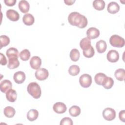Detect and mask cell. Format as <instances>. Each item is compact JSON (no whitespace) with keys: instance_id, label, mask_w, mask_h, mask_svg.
<instances>
[{"instance_id":"obj_21","label":"cell","mask_w":125,"mask_h":125,"mask_svg":"<svg viewBox=\"0 0 125 125\" xmlns=\"http://www.w3.org/2000/svg\"><path fill=\"white\" fill-rule=\"evenodd\" d=\"M80 46L83 51L88 50L91 46L90 40L87 37L83 38L80 41Z\"/></svg>"},{"instance_id":"obj_16","label":"cell","mask_w":125,"mask_h":125,"mask_svg":"<svg viewBox=\"0 0 125 125\" xmlns=\"http://www.w3.org/2000/svg\"><path fill=\"white\" fill-rule=\"evenodd\" d=\"M20 10L23 13H26L28 12L30 8L29 2L25 0H20L18 4Z\"/></svg>"},{"instance_id":"obj_38","label":"cell","mask_w":125,"mask_h":125,"mask_svg":"<svg viewBox=\"0 0 125 125\" xmlns=\"http://www.w3.org/2000/svg\"><path fill=\"white\" fill-rule=\"evenodd\" d=\"M64 2L66 4L68 5H72L75 2V0H64Z\"/></svg>"},{"instance_id":"obj_18","label":"cell","mask_w":125,"mask_h":125,"mask_svg":"<svg viewBox=\"0 0 125 125\" xmlns=\"http://www.w3.org/2000/svg\"><path fill=\"white\" fill-rule=\"evenodd\" d=\"M18 58L17 57H12L8 58L7 67L11 69H15L18 67L20 65V62Z\"/></svg>"},{"instance_id":"obj_34","label":"cell","mask_w":125,"mask_h":125,"mask_svg":"<svg viewBox=\"0 0 125 125\" xmlns=\"http://www.w3.org/2000/svg\"><path fill=\"white\" fill-rule=\"evenodd\" d=\"M60 125H72L73 121L69 117H65L62 119L60 123Z\"/></svg>"},{"instance_id":"obj_33","label":"cell","mask_w":125,"mask_h":125,"mask_svg":"<svg viewBox=\"0 0 125 125\" xmlns=\"http://www.w3.org/2000/svg\"><path fill=\"white\" fill-rule=\"evenodd\" d=\"M83 55L86 58H90L92 57L95 54V51L92 46H91L89 49L87 50H84L83 51Z\"/></svg>"},{"instance_id":"obj_1","label":"cell","mask_w":125,"mask_h":125,"mask_svg":"<svg viewBox=\"0 0 125 125\" xmlns=\"http://www.w3.org/2000/svg\"><path fill=\"white\" fill-rule=\"evenodd\" d=\"M69 23L79 28H84L87 25V18L77 12H73L68 17Z\"/></svg>"},{"instance_id":"obj_11","label":"cell","mask_w":125,"mask_h":125,"mask_svg":"<svg viewBox=\"0 0 125 125\" xmlns=\"http://www.w3.org/2000/svg\"><path fill=\"white\" fill-rule=\"evenodd\" d=\"M6 15L7 18L11 21H18L20 19V15L19 13L13 9H9L7 10Z\"/></svg>"},{"instance_id":"obj_9","label":"cell","mask_w":125,"mask_h":125,"mask_svg":"<svg viewBox=\"0 0 125 125\" xmlns=\"http://www.w3.org/2000/svg\"><path fill=\"white\" fill-rule=\"evenodd\" d=\"M30 65L31 68L38 70L40 68L42 64V60L38 56H33L30 60Z\"/></svg>"},{"instance_id":"obj_37","label":"cell","mask_w":125,"mask_h":125,"mask_svg":"<svg viewBox=\"0 0 125 125\" xmlns=\"http://www.w3.org/2000/svg\"><path fill=\"white\" fill-rule=\"evenodd\" d=\"M0 64L2 65H5L7 64V60L5 56L1 53H0Z\"/></svg>"},{"instance_id":"obj_31","label":"cell","mask_w":125,"mask_h":125,"mask_svg":"<svg viewBox=\"0 0 125 125\" xmlns=\"http://www.w3.org/2000/svg\"><path fill=\"white\" fill-rule=\"evenodd\" d=\"M114 84V81L112 78L107 77L106 80L103 84V87L106 89H110L113 85Z\"/></svg>"},{"instance_id":"obj_29","label":"cell","mask_w":125,"mask_h":125,"mask_svg":"<svg viewBox=\"0 0 125 125\" xmlns=\"http://www.w3.org/2000/svg\"><path fill=\"white\" fill-rule=\"evenodd\" d=\"M19 56L21 60L24 61H27L30 57V52L27 49H23L19 54Z\"/></svg>"},{"instance_id":"obj_35","label":"cell","mask_w":125,"mask_h":125,"mask_svg":"<svg viewBox=\"0 0 125 125\" xmlns=\"http://www.w3.org/2000/svg\"><path fill=\"white\" fill-rule=\"evenodd\" d=\"M16 0H4L5 4L8 6H13L16 3Z\"/></svg>"},{"instance_id":"obj_22","label":"cell","mask_w":125,"mask_h":125,"mask_svg":"<svg viewBox=\"0 0 125 125\" xmlns=\"http://www.w3.org/2000/svg\"><path fill=\"white\" fill-rule=\"evenodd\" d=\"M39 116L38 111L34 109H30L27 113V118L29 121H34L36 120Z\"/></svg>"},{"instance_id":"obj_20","label":"cell","mask_w":125,"mask_h":125,"mask_svg":"<svg viewBox=\"0 0 125 125\" xmlns=\"http://www.w3.org/2000/svg\"><path fill=\"white\" fill-rule=\"evenodd\" d=\"M96 49L98 53H104L107 48V44L106 42L104 40H100L97 42L96 44Z\"/></svg>"},{"instance_id":"obj_15","label":"cell","mask_w":125,"mask_h":125,"mask_svg":"<svg viewBox=\"0 0 125 125\" xmlns=\"http://www.w3.org/2000/svg\"><path fill=\"white\" fill-rule=\"evenodd\" d=\"M17 97V94L15 90L13 89H10L6 93V99L10 102H14Z\"/></svg>"},{"instance_id":"obj_25","label":"cell","mask_w":125,"mask_h":125,"mask_svg":"<svg viewBox=\"0 0 125 125\" xmlns=\"http://www.w3.org/2000/svg\"><path fill=\"white\" fill-rule=\"evenodd\" d=\"M3 113L4 115L9 118H11L14 117L16 111L15 109L10 106H6L4 108Z\"/></svg>"},{"instance_id":"obj_10","label":"cell","mask_w":125,"mask_h":125,"mask_svg":"<svg viewBox=\"0 0 125 125\" xmlns=\"http://www.w3.org/2000/svg\"><path fill=\"white\" fill-rule=\"evenodd\" d=\"M87 38L89 39H95L100 35V31L96 28L90 27L86 31Z\"/></svg>"},{"instance_id":"obj_19","label":"cell","mask_w":125,"mask_h":125,"mask_svg":"<svg viewBox=\"0 0 125 125\" xmlns=\"http://www.w3.org/2000/svg\"><path fill=\"white\" fill-rule=\"evenodd\" d=\"M107 76L103 73H98L96 74L94 77L95 83L98 85H103L106 80Z\"/></svg>"},{"instance_id":"obj_5","label":"cell","mask_w":125,"mask_h":125,"mask_svg":"<svg viewBox=\"0 0 125 125\" xmlns=\"http://www.w3.org/2000/svg\"><path fill=\"white\" fill-rule=\"evenodd\" d=\"M103 116L105 120L111 121L115 118L116 112L113 108L107 107L103 110Z\"/></svg>"},{"instance_id":"obj_8","label":"cell","mask_w":125,"mask_h":125,"mask_svg":"<svg viewBox=\"0 0 125 125\" xmlns=\"http://www.w3.org/2000/svg\"><path fill=\"white\" fill-rule=\"evenodd\" d=\"M67 107L66 105L62 102L56 103L53 106V110L58 114H62L66 110Z\"/></svg>"},{"instance_id":"obj_13","label":"cell","mask_w":125,"mask_h":125,"mask_svg":"<svg viewBox=\"0 0 125 125\" xmlns=\"http://www.w3.org/2000/svg\"><path fill=\"white\" fill-rule=\"evenodd\" d=\"M12 83L8 80H4L0 83V89L3 93H6L7 91L12 88Z\"/></svg>"},{"instance_id":"obj_14","label":"cell","mask_w":125,"mask_h":125,"mask_svg":"<svg viewBox=\"0 0 125 125\" xmlns=\"http://www.w3.org/2000/svg\"><path fill=\"white\" fill-rule=\"evenodd\" d=\"M107 10L111 14H116L119 11L120 6L116 2L111 1L108 4Z\"/></svg>"},{"instance_id":"obj_6","label":"cell","mask_w":125,"mask_h":125,"mask_svg":"<svg viewBox=\"0 0 125 125\" xmlns=\"http://www.w3.org/2000/svg\"><path fill=\"white\" fill-rule=\"evenodd\" d=\"M49 75L48 70L44 68H40L36 70L35 76L36 78L39 81H43L46 80Z\"/></svg>"},{"instance_id":"obj_23","label":"cell","mask_w":125,"mask_h":125,"mask_svg":"<svg viewBox=\"0 0 125 125\" xmlns=\"http://www.w3.org/2000/svg\"><path fill=\"white\" fill-rule=\"evenodd\" d=\"M114 75L117 80L120 81H124L125 78V70L123 68H119L117 69Z\"/></svg>"},{"instance_id":"obj_28","label":"cell","mask_w":125,"mask_h":125,"mask_svg":"<svg viewBox=\"0 0 125 125\" xmlns=\"http://www.w3.org/2000/svg\"><path fill=\"white\" fill-rule=\"evenodd\" d=\"M69 113L72 117H77L81 113V108L77 105H73L69 109Z\"/></svg>"},{"instance_id":"obj_27","label":"cell","mask_w":125,"mask_h":125,"mask_svg":"<svg viewBox=\"0 0 125 125\" xmlns=\"http://www.w3.org/2000/svg\"><path fill=\"white\" fill-rule=\"evenodd\" d=\"M70 58L73 62H77L79 60L80 54L79 50L76 48L72 49L70 52Z\"/></svg>"},{"instance_id":"obj_7","label":"cell","mask_w":125,"mask_h":125,"mask_svg":"<svg viewBox=\"0 0 125 125\" xmlns=\"http://www.w3.org/2000/svg\"><path fill=\"white\" fill-rule=\"evenodd\" d=\"M106 58L109 62H117L119 59V53L116 50H110L107 54Z\"/></svg>"},{"instance_id":"obj_17","label":"cell","mask_w":125,"mask_h":125,"mask_svg":"<svg viewBox=\"0 0 125 125\" xmlns=\"http://www.w3.org/2000/svg\"><path fill=\"white\" fill-rule=\"evenodd\" d=\"M22 21L26 25H31L34 23V17L30 13L25 14L22 17Z\"/></svg>"},{"instance_id":"obj_24","label":"cell","mask_w":125,"mask_h":125,"mask_svg":"<svg viewBox=\"0 0 125 125\" xmlns=\"http://www.w3.org/2000/svg\"><path fill=\"white\" fill-rule=\"evenodd\" d=\"M6 54L8 58L12 57L18 58L19 56V51L18 49L14 47H11L8 49L6 52Z\"/></svg>"},{"instance_id":"obj_26","label":"cell","mask_w":125,"mask_h":125,"mask_svg":"<svg viewBox=\"0 0 125 125\" xmlns=\"http://www.w3.org/2000/svg\"><path fill=\"white\" fill-rule=\"evenodd\" d=\"M93 6L97 10H103L105 7V2L103 0H95L93 2Z\"/></svg>"},{"instance_id":"obj_12","label":"cell","mask_w":125,"mask_h":125,"mask_svg":"<svg viewBox=\"0 0 125 125\" xmlns=\"http://www.w3.org/2000/svg\"><path fill=\"white\" fill-rule=\"evenodd\" d=\"M26 78L25 73L22 71L16 72L13 76V79L15 83L18 84L23 83Z\"/></svg>"},{"instance_id":"obj_30","label":"cell","mask_w":125,"mask_h":125,"mask_svg":"<svg viewBox=\"0 0 125 125\" xmlns=\"http://www.w3.org/2000/svg\"><path fill=\"white\" fill-rule=\"evenodd\" d=\"M80 71V67L77 65H72L70 66L68 69V73L72 76H77Z\"/></svg>"},{"instance_id":"obj_4","label":"cell","mask_w":125,"mask_h":125,"mask_svg":"<svg viewBox=\"0 0 125 125\" xmlns=\"http://www.w3.org/2000/svg\"><path fill=\"white\" fill-rule=\"evenodd\" d=\"M79 83L83 87H89L92 83L91 76L88 74H83L79 78Z\"/></svg>"},{"instance_id":"obj_32","label":"cell","mask_w":125,"mask_h":125,"mask_svg":"<svg viewBox=\"0 0 125 125\" xmlns=\"http://www.w3.org/2000/svg\"><path fill=\"white\" fill-rule=\"evenodd\" d=\"M0 49L3 47H5L10 43L9 38L6 35H1L0 37Z\"/></svg>"},{"instance_id":"obj_2","label":"cell","mask_w":125,"mask_h":125,"mask_svg":"<svg viewBox=\"0 0 125 125\" xmlns=\"http://www.w3.org/2000/svg\"><path fill=\"white\" fill-rule=\"evenodd\" d=\"M27 90L28 93L35 99H39L41 96V88L39 84L36 82H32L29 83Z\"/></svg>"},{"instance_id":"obj_36","label":"cell","mask_w":125,"mask_h":125,"mask_svg":"<svg viewBox=\"0 0 125 125\" xmlns=\"http://www.w3.org/2000/svg\"><path fill=\"white\" fill-rule=\"evenodd\" d=\"M119 117L120 120L123 122H125V111L121 110L119 113Z\"/></svg>"},{"instance_id":"obj_3","label":"cell","mask_w":125,"mask_h":125,"mask_svg":"<svg viewBox=\"0 0 125 125\" xmlns=\"http://www.w3.org/2000/svg\"><path fill=\"white\" fill-rule=\"evenodd\" d=\"M109 43L113 47H122L125 45V40L119 35H113L109 39Z\"/></svg>"}]
</instances>
